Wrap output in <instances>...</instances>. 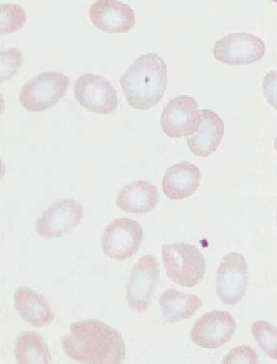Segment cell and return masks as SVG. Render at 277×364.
I'll return each mask as SVG.
<instances>
[{"label":"cell","mask_w":277,"mask_h":364,"mask_svg":"<svg viewBox=\"0 0 277 364\" xmlns=\"http://www.w3.org/2000/svg\"><path fill=\"white\" fill-rule=\"evenodd\" d=\"M69 358L84 364H121L125 358L122 335L100 320H84L70 325L61 339Z\"/></svg>","instance_id":"cell-1"},{"label":"cell","mask_w":277,"mask_h":364,"mask_svg":"<svg viewBox=\"0 0 277 364\" xmlns=\"http://www.w3.org/2000/svg\"><path fill=\"white\" fill-rule=\"evenodd\" d=\"M120 85L131 107L151 109L162 99L167 90V63L155 53L140 56L121 77Z\"/></svg>","instance_id":"cell-2"},{"label":"cell","mask_w":277,"mask_h":364,"mask_svg":"<svg viewBox=\"0 0 277 364\" xmlns=\"http://www.w3.org/2000/svg\"><path fill=\"white\" fill-rule=\"evenodd\" d=\"M162 254L165 272L177 285L191 288L203 280L206 259L194 245L186 242L163 245Z\"/></svg>","instance_id":"cell-3"},{"label":"cell","mask_w":277,"mask_h":364,"mask_svg":"<svg viewBox=\"0 0 277 364\" xmlns=\"http://www.w3.org/2000/svg\"><path fill=\"white\" fill-rule=\"evenodd\" d=\"M69 84L68 77L61 72H43L22 87L19 102L31 112L48 110L58 105L66 95Z\"/></svg>","instance_id":"cell-4"},{"label":"cell","mask_w":277,"mask_h":364,"mask_svg":"<svg viewBox=\"0 0 277 364\" xmlns=\"http://www.w3.org/2000/svg\"><path fill=\"white\" fill-rule=\"evenodd\" d=\"M144 240V230L130 218L110 222L102 235L103 254L110 259L124 262L137 254Z\"/></svg>","instance_id":"cell-5"},{"label":"cell","mask_w":277,"mask_h":364,"mask_svg":"<svg viewBox=\"0 0 277 364\" xmlns=\"http://www.w3.org/2000/svg\"><path fill=\"white\" fill-rule=\"evenodd\" d=\"M160 265L154 255H147L135 263L127 285L126 301L134 311H147L159 285Z\"/></svg>","instance_id":"cell-6"},{"label":"cell","mask_w":277,"mask_h":364,"mask_svg":"<svg viewBox=\"0 0 277 364\" xmlns=\"http://www.w3.org/2000/svg\"><path fill=\"white\" fill-rule=\"evenodd\" d=\"M74 92L77 102L90 112L110 115L117 109V92L102 76L83 74L75 82Z\"/></svg>","instance_id":"cell-7"},{"label":"cell","mask_w":277,"mask_h":364,"mask_svg":"<svg viewBox=\"0 0 277 364\" xmlns=\"http://www.w3.org/2000/svg\"><path fill=\"white\" fill-rule=\"evenodd\" d=\"M212 53L214 58L221 63L247 65L263 59L266 45L261 38L252 33H230L216 41Z\"/></svg>","instance_id":"cell-8"},{"label":"cell","mask_w":277,"mask_h":364,"mask_svg":"<svg viewBox=\"0 0 277 364\" xmlns=\"http://www.w3.org/2000/svg\"><path fill=\"white\" fill-rule=\"evenodd\" d=\"M248 287V263L238 252L222 258L216 271V288L220 301L229 306L239 304Z\"/></svg>","instance_id":"cell-9"},{"label":"cell","mask_w":277,"mask_h":364,"mask_svg":"<svg viewBox=\"0 0 277 364\" xmlns=\"http://www.w3.org/2000/svg\"><path fill=\"white\" fill-rule=\"evenodd\" d=\"M84 217V208L72 198H64L46 208L36 221L35 230L45 239L62 237L76 228Z\"/></svg>","instance_id":"cell-10"},{"label":"cell","mask_w":277,"mask_h":364,"mask_svg":"<svg viewBox=\"0 0 277 364\" xmlns=\"http://www.w3.org/2000/svg\"><path fill=\"white\" fill-rule=\"evenodd\" d=\"M201 120V111L196 100L189 95H179L163 108L160 125L165 135L179 139L195 133Z\"/></svg>","instance_id":"cell-11"},{"label":"cell","mask_w":277,"mask_h":364,"mask_svg":"<svg viewBox=\"0 0 277 364\" xmlns=\"http://www.w3.org/2000/svg\"><path fill=\"white\" fill-rule=\"evenodd\" d=\"M236 328V320L229 312L212 311L196 320L191 339L199 347L212 350L229 343Z\"/></svg>","instance_id":"cell-12"},{"label":"cell","mask_w":277,"mask_h":364,"mask_svg":"<svg viewBox=\"0 0 277 364\" xmlns=\"http://www.w3.org/2000/svg\"><path fill=\"white\" fill-rule=\"evenodd\" d=\"M93 25L108 33H128L136 25V15L128 4L119 0H97L89 10Z\"/></svg>","instance_id":"cell-13"},{"label":"cell","mask_w":277,"mask_h":364,"mask_svg":"<svg viewBox=\"0 0 277 364\" xmlns=\"http://www.w3.org/2000/svg\"><path fill=\"white\" fill-rule=\"evenodd\" d=\"M202 120L198 130L186 136L192 154L208 157L219 149L224 136V122L217 113L211 109L201 110Z\"/></svg>","instance_id":"cell-14"},{"label":"cell","mask_w":277,"mask_h":364,"mask_svg":"<svg viewBox=\"0 0 277 364\" xmlns=\"http://www.w3.org/2000/svg\"><path fill=\"white\" fill-rule=\"evenodd\" d=\"M200 184V169L188 161L172 165L162 178L163 193L170 200H184L191 197Z\"/></svg>","instance_id":"cell-15"},{"label":"cell","mask_w":277,"mask_h":364,"mask_svg":"<svg viewBox=\"0 0 277 364\" xmlns=\"http://www.w3.org/2000/svg\"><path fill=\"white\" fill-rule=\"evenodd\" d=\"M160 200L157 188L152 183L137 180L121 188L116 205L124 213L146 214L154 210Z\"/></svg>","instance_id":"cell-16"},{"label":"cell","mask_w":277,"mask_h":364,"mask_svg":"<svg viewBox=\"0 0 277 364\" xmlns=\"http://www.w3.org/2000/svg\"><path fill=\"white\" fill-rule=\"evenodd\" d=\"M14 306L20 316L33 327L46 326L53 321L54 314L48 301L28 287L15 291Z\"/></svg>","instance_id":"cell-17"},{"label":"cell","mask_w":277,"mask_h":364,"mask_svg":"<svg viewBox=\"0 0 277 364\" xmlns=\"http://www.w3.org/2000/svg\"><path fill=\"white\" fill-rule=\"evenodd\" d=\"M159 304L162 307L163 319L173 324L191 318L201 309L202 301L195 295L169 289L163 291Z\"/></svg>","instance_id":"cell-18"},{"label":"cell","mask_w":277,"mask_h":364,"mask_svg":"<svg viewBox=\"0 0 277 364\" xmlns=\"http://www.w3.org/2000/svg\"><path fill=\"white\" fill-rule=\"evenodd\" d=\"M14 356L20 364H48L51 360L48 344L35 331H26L18 336Z\"/></svg>","instance_id":"cell-19"},{"label":"cell","mask_w":277,"mask_h":364,"mask_svg":"<svg viewBox=\"0 0 277 364\" xmlns=\"http://www.w3.org/2000/svg\"><path fill=\"white\" fill-rule=\"evenodd\" d=\"M252 335L266 355L277 360V329L268 321L258 320L252 325Z\"/></svg>","instance_id":"cell-20"},{"label":"cell","mask_w":277,"mask_h":364,"mask_svg":"<svg viewBox=\"0 0 277 364\" xmlns=\"http://www.w3.org/2000/svg\"><path fill=\"white\" fill-rule=\"evenodd\" d=\"M1 12V35L17 32L24 27L27 15L25 9L15 4H4L0 6Z\"/></svg>","instance_id":"cell-21"},{"label":"cell","mask_w":277,"mask_h":364,"mask_svg":"<svg viewBox=\"0 0 277 364\" xmlns=\"http://www.w3.org/2000/svg\"><path fill=\"white\" fill-rule=\"evenodd\" d=\"M23 63V54L17 48L1 51V82L9 81Z\"/></svg>","instance_id":"cell-22"},{"label":"cell","mask_w":277,"mask_h":364,"mask_svg":"<svg viewBox=\"0 0 277 364\" xmlns=\"http://www.w3.org/2000/svg\"><path fill=\"white\" fill-rule=\"evenodd\" d=\"M257 353L250 346H240L230 350L221 363L224 364H256L258 363Z\"/></svg>","instance_id":"cell-23"},{"label":"cell","mask_w":277,"mask_h":364,"mask_svg":"<svg viewBox=\"0 0 277 364\" xmlns=\"http://www.w3.org/2000/svg\"><path fill=\"white\" fill-rule=\"evenodd\" d=\"M263 90L266 102L277 110V71H271L266 75Z\"/></svg>","instance_id":"cell-24"},{"label":"cell","mask_w":277,"mask_h":364,"mask_svg":"<svg viewBox=\"0 0 277 364\" xmlns=\"http://www.w3.org/2000/svg\"><path fill=\"white\" fill-rule=\"evenodd\" d=\"M273 146H274V149H276V151H277V136H276V139H274Z\"/></svg>","instance_id":"cell-25"},{"label":"cell","mask_w":277,"mask_h":364,"mask_svg":"<svg viewBox=\"0 0 277 364\" xmlns=\"http://www.w3.org/2000/svg\"><path fill=\"white\" fill-rule=\"evenodd\" d=\"M269 1L276 2V4H277V0H269Z\"/></svg>","instance_id":"cell-26"},{"label":"cell","mask_w":277,"mask_h":364,"mask_svg":"<svg viewBox=\"0 0 277 364\" xmlns=\"http://www.w3.org/2000/svg\"><path fill=\"white\" fill-rule=\"evenodd\" d=\"M276 227H277V213H276Z\"/></svg>","instance_id":"cell-27"}]
</instances>
